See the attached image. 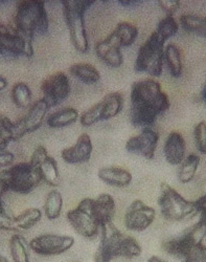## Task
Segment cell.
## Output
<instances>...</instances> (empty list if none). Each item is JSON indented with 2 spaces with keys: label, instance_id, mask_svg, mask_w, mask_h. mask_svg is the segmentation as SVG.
<instances>
[{
  "label": "cell",
  "instance_id": "1",
  "mask_svg": "<svg viewBox=\"0 0 206 262\" xmlns=\"http://www.w3.org/2000/svg\"><path fill=\"white\" fill-rule=\"evenodd\" d=\"M130 120L133 126L151 128L159 116L167 113L171 102L154 79L137 81L131 87Z\"/></svg>",
  "mask_w": 206,
  "mask_h": 262
},
{
  "label": "cell",
  "instance_id": "2",
  "mask_svg": "<svg viewBox=\"0 0 206 262\" xmlns=\"http://www.w3.org/2000/svg\"><path fill=\"white\" fill-rule=\"evenodd\" d=\"M15 28L22 34L34 39L47 35L50 28L49 16L43 2H20L15 15Z\"/></svg>",
  "mask_w": 206,
  "mask_h": 262
},
{
  "label": "cell",
  "instance_id": "3",
  "mask_svg": "<svg viewBox=\"0 0 206 262\" xmlns=\"http://www.w3.org/2000/svg\"><path fill=\"white\" fill-rule=\"evenodd\" d=\"M94 4L95 2H75V0L62 2L63 14L68 32H70L71 41L75 49L81 54H86L89 51L84 15Z\"/></svg>",
  "mask_w": 206,
  "mask_h": 262
},
{
  "label": "cell",
  "instance_id": "4",
  "mask_svg": "<svg viewBox=\"0 0 206 262\" xmlns=\"http://www.w3.org/2000/svg\"><path fill=\"white\" fill-rule=\"evenodd\" d=\"M158 206L162 215L172 222L185 221L198 214L195 202L187 201L167 183L160 185Z\"/></svg>",
  "mask_w": 206,
  "mask_h": 262
},
{
  "label": "cell",
  "instance_id": "5",
  "mask_svg": "<svg viewBox=\"0 0 206 262\" xmlns=\"http://www.w3.org/2000/svg\"><path fill=\"white\" fill-rule=\"evenodd\" d=\"M165 43L154 32L139 51L135 61L136 72L147 73L152 77L162 76L165 61Z\"/></svg>",
  "mask_w": 206,
  "mask_h": 262
},
{
  "label": "cell",
  "instance_id": "6",
  "mask_svg": "<svg viewBox=\"0 0 206 262\" xmlns=\"http://www.w3.org/2000/svg\"><path fill=\"white\" fill-rule=\"evenodd\" d=\"M93 199L83 200L76 209L67 212V220L74 230L87 239H94L100 234V225L94 211Z\"/></svg>",
  "mask_w": 206,
  "mask_h": 262
},
{
  "label": "cell",
  "instance_id": "7",
  "mask_svg": "<svg viewBox=\"0 0 206 262\" xmlns=\"http://www.w3.org/2000/svg\"><path fill=\"white\" fill-rule=\"evenodd\" d=\"M0 173L6 179L9 190L20 194L32 192L42 181L39 171L31 163H20Z\"/></svg>",
  "mask_w": 206,
  "mask_h": 262
},
{
  "label": "cell",
  "instance_id": "8",
  "mask_svg": "<svg viewBox=\"0 0 206 262\" xmlns=\"http://www.w3.org/2000/svg\"><path fill=\"white\" fill-rule=\"evenodd\" d=\"M0 55L6 58H18L34 55L33 39L19 32L15 27L0 25Z\"/></svg>",
  "mask_w": 206,
  "mask_h": 262
},
{
  "label": "cell",
  "instance_id": "9",
  "mask_svg": "<svg viewBox=\"0 0 206 262\" xmlns=\"http://www.w3.org/2000/svg\"><path fill=\"white\" fill-rule=\"evenodd\" d=\"M205 236L206 223L200 220L196 225L188 229L180 236L166 242L163 245V248L171 256L185 259L194 247L202 244Z\"/></svg>",
  "mask_w": 206,
  "mask_h": 262
},
{
  "label": "cell",
  "instance_id": "10",
  "mask_svg": "<svg viewBox=\"0 0 206 262\" xmlns=\"http://www.w3.org/2000/svg\"><path fill=\"white\" fill-rule=\"evenodd\" d=\"M100 233L101 242L95 254V262H110L114 258L121 257V245L125 235L113 223L102 227Z\"/></svg>",
  "mask_w": 206,
  "mask_h": 262
},
{
  "label": "cell",
  "instance_id": "11",
  "mask_svg": "<svg viewBox=\"0 0 206 262\" xmlns=\"http://www.w3.org/2000/svg\"><path fill=\"white\" fill-rule=\"evenodd\" d=\"M75 238L66 235L44 234L31 240L30 249L41 256H57L71 250Z\"/></svg>",
  "mask_w": 206,
  "mask_h": 262
},
{
  "label": "cell",
  "instance_id": "12",
  "mask_svg": "<svg viewBox=\"0 0 206 262\" xmlns=\"http://www.w3.org/2000/svg\"><path fill=\"white\" fill-rule=\"evenodd\" d=\"M50 108L49 103L43 98L34 103L27 115L21 120L14 123L15 141L21 139L27 134H31L38 130L42 126Z\"/></svg>",
  "mask_w": 206,
  "mask_h": 262
},
{
  "label": "cell",
  "instance_id": "13",
  "mask_svg": "<svg viewBox=\"0 0 206 262\" xmlns=\"http://www.w3.org/2000/svg\"><path fill=\"white\" fill-rule=\"evenodd\" d=\"M41 90L44 95L43 99L50 107L61 104L71 95V83L68 77L62 73H56L45 79L41 84Z\"/></svg>",
  "mask_w": 206,
  "mask_h": 262
},
{
  "label": "cell",
  "instance_id": "14",
  "mask_svg": "<svg viewBox=\"0 0 206 262\" xmlns=\"http://www.w3.org/2000/svg\"><path fill=\"white\" fill-rule=\"evenodd\" d=\"M156 212L152 207L147 206L141 200H136L126 211L125 227L129 231L143 232L153 224Z\"/></svg>",
  "mask_w": 206,
  "mask_h": 262
},
{
  "label": "cell",
  "instance_id": "15",
  "mask_svg": "<svg viewBox=\"0 0 206 262\" xmlns=\"http://www.w3.org/2000/svg\"><path fill=\"white\" fill-rule=\"evenodd\" d=\"M30 163L39 171L42 181L53 187L60 185L61 178L58 164L56 160L48 154L47 148L38 146L34 151Z\"/></svg>",
  "mask_w": 206,
  "mask_h": 262
},
{
  "label": "cell",
  "instance_id": "16",
  "mask_svg": "<svg viewBox=\"0 0 206 262\" xmlns=\"http://www.w3.org/2000/svg\"><path fill=\"white\" fill-rule=\"evenodd\" d=\"M159 141V136L152 128H143L139 136L132 137L126 143V149L130 154L140 155L147 160H152Z\"/></svg>",
  "mask_w": 206,
  "mask_h": 262
},
{
  "label": "cell",
  "instance_id": "17",
  "mask_svg": "<svg viewBox=\"0 0 206 262\" xmlns=\"http://www.w3.org/2000/svg\"><path fill=\"white\" fill-rule=\"evenodd\" d=\"M93 150L94 146L90 137L87 134H83L74 146L62 150L61 157L66 164H84L90 160Z\"/></svg>",
  "mask_w": 206,
  "mask_h": 262
},
{
  "label": "cell",
  "instance_id": "18",
  "mask_svg": "<svg viewBox=\"0 0 206 262\" xmlns=\"http://www.w3.org/2000/svg\"><path fill=\"white\" fill-rule=\"evenodd\" d=\"M121 46L110 34L106 39L97 43L95 51L97 56L110 68H120L124 63Z\"/></svg>",
  "mask_w": 206,
  "mask_h": 262
},
{
  "label": "cell",
  "instance_id": "19",
  "mask_svg": "<svg viewBox=\"0 0 206 262\" xmlns=\"http://www.w3.org/2000/svg\"><path fill=\"white\" fill-rule=\"evenodd\" d=\"M164 152L166 160L170 165H181L187 154V145L182 135L179 133L170 134L165 143Z\"/></svg>",
  "mask_w": 206,
  "mask_h": 262
},
{
  "label": "cell",
  "instance_id": "20",
  "mask_svg": "<svg viewBox=\"0 0 206 262\" xmlns=\"http://www.w3.org/2000/svg\"><path fill=\"white\" fill-rule=\"evenodd\" d=\"M94 211L100 228L112 223L116 212V202L110 194H101L94 202Z\"/></svg>",
  "mask_w": 206,
  "mask_h": 262
},
{
  "label": "cell",
  "instance_id": "21",
  "mask_svg": "<svg viewBox=\"0 0 206 262\" xmlns=\"http://www.w3.org/2000/svg\"><path fill=\"white\" fill-rule=\"evenodd\" d=\"M99 179L107 185L114 187H127L132 182V174L120 167H104L99 170Z\"/></svg>",
  "mask_w": 206,
  "mask_h": 262
},
{
  "label": "cell",
  "instance_id": "22",
  "mask_svg": "<svg viewBox=\"0 0 206 262\" xmlns=\"http://www.w3.org/2000/svg\"><path fill=\"white\" fill-rule=\"evenodd\" d=\"M70 73L85 84H96L101 80L100 72L88 63H77L70 69Z\"/></svg>",
  "mask_w": 206,
  "mask_h": 262
},
{
  "label": "cell",
  "instance_id": "23",
  "mask_svg": "<svg viewBox=\"0 0 206 262\" xmlns=\"http://www.w3.org/2000/svg\"><path fill=\"white\" fill-rule=\"evenodd\" d=\"M111 35L118 41L121 48H127L132 46L135 42L137 36H139V29H137L134 25L124 21L118 25Z\"/></svg>",
  "mask_w": 206,
  "mask_h": 262
},
{
  "label": "cell",
  "instance_id": "24",
  "mask_svg": "<svg viewBox=\"0 0 206 262\" xmlns=\"http://www.w3.org/2000/svg\"><path fill=\"white\" fill-rule=\"evenodd\" d=\"M103 105V121L117 117L123 109L124 96L121 93H111L101 101Z\"/></svg>",
  "mask_w": 206,
  "mask_h": 262
},
{
  "label": "cell",
  "instance_id": "25",
  "mask_svg": "<svg viewBox=\"0 0 206 262\" xmlns=\"http://www.w3.org/2000/svg\"><path fill=\"white\" fill-rule=\"evenodd\" d=\"M79 120V112L75 108L67 107L54 113L48 119V125L52 128H63L76 123Z\"/></svg>",
  "mask_w": 206,
  "mask_h": 262
},
{
  "label": "cell",
  "instance_id": "26",
  "mask_svg": "<svg viewBox=\"0 0 206 262\" xmlns=\"http://www.w3.org/2000/svg\"><path fill=\"white\" fill-rule=\"evenodd\" d=\"M30 244L26 240V238L16 234L12 236L10 240V252L14 262H30V254H29Z\"/></svg>",
  "mask_w": 206,
  "mask_h": 262
},
{
  "label": "cell",
  "instance_id": "27",
  "mask_svg": "<svg viewBox=\"0 0 206 262\" xmlns=\"http://www.w3.org/2000/svg\"><path fill=\"white\" fill-rule=\"evenodd\" d=\"M180 26L186 32L206 37V18L198 15L187 14L180 17Z\"/></svg>",
  "mask_w": 206,
  "mask_h": 262
},
{
  "label": "cell",
  "instance_id": "28",
  "mask_svg": "<svg viewBox=\"0 0 206 262\" xmlns=\"http://www.w3.org/2000/svg\"><path fill=\"white\" fill-rule=\"evenodd\" d=\"M165 61L167 62L170 74L174 78H179L182 75L181 52L174 43H171L165 49Z\"/></svg>",
  "mask_w": 206,
  "mask_h": 262
},
{
  "label": "cell",
  "instance_id": "29",
  "mask_svg": "<svg viewBox=\"0 0 206 262\" xmlns=\"http://www.w3.org/2000/svg\"><path fill=\"white\" fill-rule=\"evenodd\" d=\"M199 165H200V158L198 156L196 155L188 156L180 166V169L178 172L179 182L182 184H188L192 182L196 176Z\"/></svg>",
  "mask_w": 206,
  "mask_h": 262
},
{
  "label": "cell",
  "instance_id": "30",
  "mask_svg": "<svg viewBox=\"0 0 206 262\" xmlns=\"http://www.w3.org/2000/svg\"><path fill=\"white\" fill-rule=\"evenodd\" d=\"M41 217L42 213L39 209H28L14 218L15 230H30L40 222Z\"/></svg>",
  "mask_w": 206,
  "mask_h": 262
},
{
  "label": "cell",
  "instance_id": "31",
  "mask_svg": "<svg viewBox=\"0 0 206 262\" xmlns=\"http://www.w3.org/2000/svg\"><path fill=\"white\" fill-rule=\"evenodd\" d=\"M63 209V198L58 190H52L47 200H45L44 212L50 221L57 220L60 217Z\"/></svg>",
  "mask_w": 206,
  "mask_h": 262
},
{
  "label": "cell",
  "instance_id": "32",
  "mask_svg": "<svg viewBox=\"0 0 206 262\" xmlns=\"http://www.w3.org/2000/svg\"><path fill=\"white\" fill-rule=\"evenodd\" d=\"M12 100L16 106L26 108L32 102V91L27 83H16L12 90Z\"/></svg>",
  "mask_w": 206,
  "mask_h": 262
},
{
  "label": "cell",
  "instance_id": "33",
  "mask_svg": "<svg viewBox=\"0 0 206 262\" xmlns=\"http://www.w3.org/2000/svg\"><path fill=\"white\" fill-rule=\"evenodd\" d=\"M13 141H15L14 123L5 115L0 114V151L6 150Z\"/></svg>",
  "mask_w": 206,
  "mask_h": 262
},
{
  "label": "cell",
  "instance_id": "34",
  "mask_svg": "<svg viewBox=\"0 0 206 262\" xmlns=\"http://www.w3.org/2000/svg\"><path fill=\"white\" fill-rule=\"evenodd\" d=\"M179 30V25L177 21L174 19L173 16H167L163 20L159 21L157 26V30L155 33L158 35V37L164 40L165 42L175 36Z\"/></svg>",
  "mask_w": 206,
  "mask_h": 262
},
{
  "label": "cell",
  "instance_id": "35",
  "mask_svg": "<svg viewBox=\"0 0 206 262\" xmlns=\"http://www.w3.org/2000/svg\"><path fill=\"white\" fill-rule=\"evenodd\" d=\"M142 247L140 245V243L137 240L132 237V236H124L123 240H122V245H121V253L120 256L121 257H125V258H136L140 257L142 255Z\"/></svg>",
  "mask_w": 206,
  "mask_h": 262
},
{
  "label": "cell",
  "instance_id": "36",
  "mask_svg": "<svg viewBox=\"0 0 206 262\" xmlns=\"http://www.w3.org/2000/svg\"><path fill=\"white\" fill-rule=\"evenodd\" d=\"M103 121V105L102 102L90 107L80 118V122L84 127H90Z\"/></svg>",
  "mask_w": 206,
  "mask_h": 262
},
{
  "label": "cell",
  "instance_id": "37",
  "mask_svg": "<svg viewBox=\"0 0 206 262\" xmlns=\"http://www.w3.org/2000/svg\"><path fill=\"white\" fill-rule=\"evenodd\" d=\"M194 138L198 150L206 155V122H200L195 126Z\"/></svg>",
  "mask_w": 206,
  "mask_h": 262
},
{
  "label": "cell",
  "instance_id": "38",
  "mask_svg": "<svg viewBox=\"0 0 206 262\" xmlns=\"http://www.w3.org/2000/svg\"><path fill=\"white\" fill-rule=\"evenodd\" d=\"M14 218L7 211L5 203L0 202V231H16Z\"/></svg>",
  "mask_w": 206,
  "mask_h": 262
},
{
  "label": "cell",
  "instance_id": "39",
  "mask_svg": "<svg viewBox=\"0 0 206 262\" xmlns=\"http://www.w3.org/2000/svg\"><path fill=\"white\" fill-rule=\"evenodd\" d=\"M183 262H206V247L203 244L197 245L183 259Z\"/></svg>",
  "mask_w": 206,
  "mask_h": 262
},
{
  "label": "cell",
  "instance_id": "40",
  "mask_svg": "<svg viewBox=\"0 0 206 262\" xmlns=\"http://www.w3.org/2000/svg\"><path fill=\"white\" fill-rule=\"evenodd\" d=\"M158 5L166 13H168V16H173V14L180 8V2H178V0H174V2H158Z\"/></svg>",
  "mask_w": 206,
  "mask_h": 262
},
{
  "label": "cell",
  "instance_id": "41",
  "mask_svg": "<svg viewBox=\"0 0 206 262\" xmlns=\"http://www.w3.org/2000/svg\"><path fill=\"white\" fill-rule=\"evenodd\" d=\"M14 162V155L10 151H0V168H7L12 166Z\"/></svg>",
  "mask_w": 206,
  "mask_h": 262
},
{
  "label": "cell",
  "instance_id": "42",
  "mask_svg": "<svg viewBox=\"0 0 206 262\" xmlns=\"http://www.w3.org/2000/svg\"><path fill=\"white\" fill-rule=\"evenodd\" d=\"M195 205L197 208V212L201 215L200 220L206 223V194L203 195L198 201H196Z\"/></svg>",
  "mask_w": 206,
  "mask_h": 262
},
{
  "label": "cell",
  "instance_id": "43",
  "mask_svg": "<svg viewBox=\"0 0 206 262\" xmlns=\"http://www.w3.org/2000/svg\"><path fill=\"white\" fill-rule=\"evenodd\" d=\"M8 190H9L8 183L6 179L3 177V174L0 173V202H3V196Z\"/></svg>",
  "mask_w": 206,
  "mask_h": 262
},
{
  "label": "cell",
  "instance_id": "44",
  "mask_svg": "<svg viewBox=\"0 0 206 262\" xmlns=\"http://www.w3.org/2000/svg\"><path fill=\"white\" fill-rule=\"evenodd\" d=\"M120 5L124 6V7H134V6H137L139 5V3L141 2H125V0H122V2H119Z\"/></svg>",
  "mask_w": 206,
  "mask_h": 262
},
{
  "label": "cell",
  "instance_id": "45",
  "mask_svg": "<svg viewBox=\"0 0 206 262\" xmlns=\"http://www.w3.org/2000/svg\"><path fill=\"white\" fill-rule=\"evenodd\" d=\"M7 86H8V81H7V79L4 78L3 76H0V92L4 91Z\"/></svg>",
  "mask_w": 206,
  "mask_h": 262
},
{
  "label": "cell",
  "instance_id": "46",
  "mask_svg": "<svg viewBox=\"0 0 206 262\" xmlns=\"http://www.w3.org/2000/svg\"><path fill=\"white\" fill-rule=\"evenodd\" d=\"M148 262H168V261L162 259L160 257H157V256H152V257L148 260Z\"/></svg>",
  "mask_w": 206,
  "mask_h": 262
},
{
  "label": "cell",
  "instance_id": "47",
  "mask_svg": "<svg viewBox=\"0 0 206 262\" xmlns=\"http://www.w3.org/2000/svg\"><path fill=\"white\" fill-rule=\"evenodd\" d=\"M202 97H203V100H204V102H205V104H206V85L204 86V89H203Z\"/></svg>",
  "mask_w": 206,
  "mask_h": 262
},
{
  "label": "cell",
  "instance_id": "48",
  "mask_svg": "<svg viewBox=\"0 0 206 262\" xmlns=\"http://www.w3.org/2000/svg\"><path fill=\"white\" fill-rule=\"evenodd\" d=\"M0 262H10L5 256H3V255H0Z\"/></svg>",
  "mask_w": 206,
  "mask_h": 262
}]
</instances>
